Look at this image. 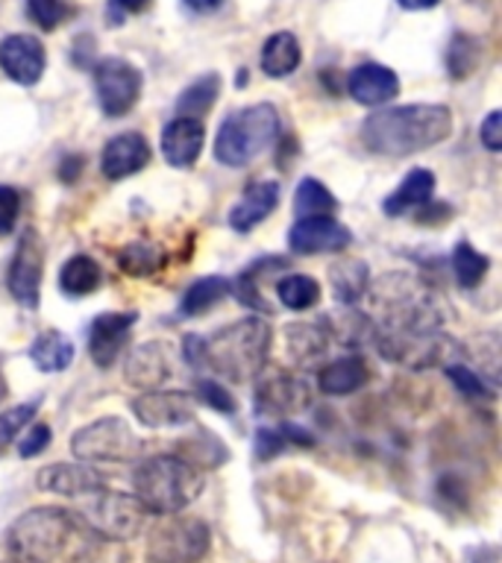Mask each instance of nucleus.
<instances>
[{
  "instance_id": "nucleus-1",
  "label": "nucleus",
  "mask_w": 502,
  "mask_h": 563,
  "mask_svg": "<svg viewBox=\"0 0 502 563\" xmlns=\"http://www.w3.org/2000/svg\"><path fill=\"white\" fill-rule=\"evenodd\" d=\"M100 545V537L79 519L77 510L42 505L21 514L7 531L12 563H83Z\"/></svg>"
},
{
  "instance_id": "nucleus-2",
  "label": "nucleus",
  "mask_w": 502,
  "mask_h": 563,
  "mask_svg": "<svg viewBox=\"0 0 502 563\" xmlns=\"http://www.w3.org/2000/svg\"><path fill=\"white\" fill-rule=\"evenodd\" d=\"M273 332L262 317H244L215 334H185L183 358L194 373H215L227 382H250L268 367Z\"/></svg>"
},
{
  "instance_id": "nucleus-3",
  "label": "nucleus",
  "mask_w": 502,
  "mask_h": 563,
  "mask_svg": "<svg viewBox=\"0 0 502 563\" xmlns=\"http://www.w3.org/2000/svg\"><path fill=\"white\" fill-rule=\"evenodd\" d=\"M452 135V112L444 103L391 106L361 123V144L376 156L403 158Z\"/></svg>"
},
{
  "instance_id": "nucleus-4",
  "label": "nucleus",
  "mask_w": 502,
  "mask_h": 563,
  "mask_svg": "<svg viewBox=\"0 0 502 563\" xmlns=\"http://www.w3.org/2000/svg\"><path fill=\"white\" fill-rule=\"evenodd\" d=\"M364 297L376 332H440V299L412 273H388L370 282Z\"/></svg>"
},
{
  "instance_id": "nucleus-5",
  "label": "nucleus",
  "mask_w": 502,
  "mask_h": 563,
  "mask_svg": "<svg viewBox=\"0 0 502 563\" xmlns=\"http://www.w3.org/2000/svg\"><path fill=\"white\" fill-rule=\"evenodd\" d=\"M203 473L179 455H150L132 473V496L141 501V508L159 517L179 514L192 501L200 499Z\"/></svg>"
},
{
  "instance_id": "nucleus-6",
  "label": "nucleus",
  "mask_w": 502,
  "mask_h": 563,
  "mask_svg": "<svg viewBox=\"0 0 502 563\" xmlns=\"http://www.w3.org/2000/svg\"><path fill=\"white\" fill-rule=\"evenodd\" d=\"M280 135V112L273 103H253L238 109L220 123L215 139V158L227 167H244L259 158Z\"/></svg>"
},
{
  "instance_id": "nucleus-7",
  "label": "nucleus",
  "mask_w": 502,
  "mask_h": 563,
  "mask_svg": "<svg viewBox=\"0 0 502 563\" xmlns=\"http://www.w3.org/2000/svg\"><path fill=\"white\" fill-rule=\"evenodd\" d=\"M70 452L83 464H127L144 452V440L121 417H100L74 431Z\"/></svg>"
},
{
  "instance_id": "nucleus-8",
  "label": "nucleus",
  "mask_w": 502,
  "mask_h": 563,
  "mask_svg": "<svg viewBox=\"0 0 502 563\" xmlns=\"http://www.w3.org/2000/svg\"><path fill=\"white\" fill-rule=\"evenodd\" d=\"M77 514L100 540H132L148 517V510L141 508L135 496L109 490V487L83 496Z\"/></svg>"
},
{
  "instance_id": "nucleus-9",
  "label": "nucleus",
  "mask_w": 502,
  "mask_h": 563,
  "mask_svg": "<svg viewBox=\"0 0 502 563\" xmlns=\"http://www.w3.org/2000/svg\"><path fill=\"white\" fill-rule=\"evenodd\" d=\"M211 545L209 526L197 517L171 514L153 526L148 540L150 563H200Z\"/></svg>"
},
{
  "instance_id": "nucleus-10",
  "label": "nucleus",
  "mask_w": 502,
  "mask_h": 563,
  "mask_svg": "<svg viewBox=\"0 0 502 563\" xmlns=\"http://www.w3.org/2000/svg\"><path fill=\"white\" fill-rule=\"evenodd\" d=\"M91 77H95L97 106L106 118H123L127 112H132V106L139 103L144 77L132 62L121 59V56L97 59L91 65Z\"/></svg>"
},
{
  "instance_id": "nucleus-11",
  "label": "nucleus",
  "mask_w": 502,
  "mask_h": 563,
  "mask_svg": "<svg viewBox=\"0 0 502 563\" xmlns=\"http://www.w3.org/2000/svg\"><path fill=\"white\" fill-rule=\"evenodd\" d=\"M312 390L299 376L288 369H262L255 382L253 408L259 417H273V420H288L294 413L306 411Z\"/></svg>"
},
{
  "instance_id": "nucleus-12",
  "label": "nucleus",
  "mask_w": 502,
  "mask_h": 563,
  "mask_svg": "<svg viewBox=\"0 0 502 563\" xmlns=\"http://www.w3.org/2000/svg\"><path fill=\"white\" fill-rule=\"evenodd\" d=\"M42 279H44V244L35 229H26L18 238L15 253L7 267V288L15 297L18 306L35 311L42 302Z\"/></svg>"
},
{
  "instance_id": "nucleus-13",
  "label": "nucleus",
  "mask_w": 502,
  "mask_h": 563,
  "mask_svg": "<svg viewBox=\"0 0 502 563\" xmlns=\"http://www.w3.org/2000/svg\"><path fill=\"white\" fill-rule=\"evenodd\" d=\"M373 343H376L382 358L412 369H426L432 364H440L444 355L456 350L444 338V332H376Z\"/></svg>"
},
{
  "instance_id": "nucleus-14",
  "label": "nucleus",
  "mask_w": 502,
  "mask_h": 563,
  "mask_svg": "<svg viewBox=\"0 0 502 563\" xmlns=\"http://www.w3.org/2000/svg\"><path fill=\"white\" fill-rule=\"evenodd\" d=\"M135 320H139L135 311H106L95 317V323L88 329V355L97 367L109 369L123 358Z\"/></svg>"
},
{
  "instance_id": "nucleus-15",
  "label": "nucleus",
  "mask_w": 502,
  "mask_h": 563,
  "mask_svg": "<svg viewBox=\"0 0 502 563\" xmlns=\"http://www.w3.org/2000/svg\"><path fill=\"white\" fill-rule=\"evenodd\" d=\"M352 244V232L332 214L320 218H299L288 232L291 253L317 255V253H341Z\"/></svg>"
},
{
  "instance_id": "nucleus-16",
  "label": "nucleus",
  "mask_w": 502,
  "mask_h": 563,
  "mask_svg": "<svg viewBox=\"0 0 502 563\" xmlns=\"http://www.w3.org/2000/svg\"><path fill=\"white\" fill-rule=\"evenodd\" d=\"M47 68L44 44L30 33H12L0 42V70L18 86H35Z\"/></svg>"
},
{
  "instance_id": "nucleus-17",
  "label": "nucleus",
  "mask_w": 502,
  "mask_h": 563,
  "mask_svg": "<svg viewBox=\"0 0 502 563\" xmlns=\"http://www.w3.org/2000/svg\"><path fill=\"white\" fill-rule=\"evenodd\" d=\"M132 413L148 429H176L194 420V396L185 390H148L132 399Z\"/></svg>"
},
{
  "instance_id": "nucleus-18",
  "label": "nucleus",
  "mask_w": 502,
  "mask_h": 563,
  "mask_svg": "<svg viewBox=\"0 0 502 563\" xmlns=\"http://www.w3.org/2000/svg\"><path fill=\"white\" fill-rule=\"evenodd\" d=\"M153 150H150L148 139L141 132H121L114 135L100 153V174L109 183H121L127 176H135L139 170L150 165Z\"/></svg>"
},
{
  "instance_id": "nucleus-19",
  "label": "nucleus",
  "mask_w": 502,
  "mask_h": 563,
  "mask_svg": "<svg viewBox=\"0 0 502 563\" xmlns=\"http://www.w3.org/2000/svg\"><path fill=\"white\" fill-rule=\"evenodd\" d=\"M39 490L53 493V496H65V499H83L88 493L106 487L103 473H97L91 464H51L44 466L39 478Z\"/></svg>"
},
{
  "instance_id": "nucleus-20",
  "label": "nucleus",
  "mask_w": 502,
  "mask_h": 563,
  "mask_svg": "<svg viewBox=\"0 0 502 563\" xmlns=\"http://www.w3.org/2000/svg\"><path fill=\"white\" fill-rule=\"evenodd\" d=\"M171 352H174V346L165 341L141 343L127 355L123 378L141 390H156L159 385H165L171 378Z\"/></svg>"
},
{
  "instance_id": "nucleus-21",
  "label": "nucleus",
  "mask_w": 502,
  "mask_h": 563,
  "mask_svg": "<svg viewBox=\"0 0 502 563\" xmlns=\"http://www.w3.org/2000/svg\"><path fill=\"white\" fill-rule=\"evenodd\" d=\"M280 183L276 179H255L244 188V194L238 197V202L229 209V227L236 232H253L262 220L273 214V209L280 206Z\"/></svg>"
},
{
  "instance_id": "nucleus-22",
  "label": "nucleus",
  "mask_w": 502,
  "mask_h": 563,
  "mask_svg": "<svg viewBox=\"0 0 502 563\" xmlns=\"http://www.w3.org/2000/svg\"><path fill=\"white\" fill-rule=\"evenodd\" d=\"M347 91L361 106H385L388 100H394L400 95V77L388 65L364 62V65L350 70Z\"/></svg>"
},
{
  "instance_id": "nucleus-23",
  "label": "nucleus",
  "mask_w": 502,
  "mask_h": 563,
  "mask_svg": "<svg viewBox=\"0 0 502 563\" xmlns=\"http://www.w3.org/2000/svg\"><path fill=\"white\" fill-rule=\"evenodd\" d=\"M206 126L194 118H174L162 130V156L171 167H192L203 153Z\"/></svg>"
},
{
  "instance_id": "nucleus-24",
  "label": "nucleus",
  "mask_w": 502,
  "mask_h": 563,
  "mask_svg": "<svg viewBox=\"0 0 502 563\" xmlns=\"http://www.w3.org/2000/svg\"><path fill=\"white\" fill-rule=\"evenodd\" d=\"M435 174L426 170V167H414L412 174L405 176L400 188H396L385 202H382V211L388 218H400V214H408L412 209H423L429 206V200L435 197Z\"/></svg>"
},
{
  "instance_id": "nucleus-25",
  "label": "nucleus",
  "mask_w": 502,
  "mask_h": 563,
  "mask_svg": "<svg viewBox=\"0 0 502 563\" xmlns=\"http://www.w3.org/2000/svg\"><path fill=\"white\" fill-rule=\"evenodd\" d=\"M368 382V364L359 355H341L317 373V390L326 396H350Z\"/></svg>"
},
{
  "instance_id": "nucleus-26",
  "label": "nucleus",
  "mask_w": 502,
  "mask_h": 563,
  "mask_svg": "<svg viewBox=\"0 0 502 563\" xmlns=\"http://www.w3.org/2000/svg\"><path fill=\"white\" fill-rule=\"evenodd\" d=\"M303 62V47L294 33H273L268 42L262 44V70L268 77L282 79L291 77Z\"/></svg>"
},
{
  "instance_id": "nucleus-27",
  "label": "nucleus",
  "mask_w": 502,
  "mask_h": 563,
  "mask_svg": "<svg viewBox=\"0 0 502 563\" xmlns=\"http://www.w3.org/2000/svg\"><path fill=\"white\" fill-rule=\"evenodd\" d=\"M285 343H288V355L299 367H315L329 350V334L320 323H294L285 329Z\"/></svg>"
},
{
  "instance_id": "nucleus-28",
  "label": "nucleus",
  "mask_w": 502,
  "mask_h": 563,
  "mask_svg": "<svg viewBox=\"0 0 502 563\" xmlns=\"http://www.w3.org/2000/svg\"><path fill=\"white\" fill-rule=\"evenodd\" d=\"M103 285V267L91 255H70L59 271V288L65 297H88Z\"/></svg>"
},
{
  "instance_id": "nucleus-29",
  "label": "nucleus",
  "mask_w": 502,
  "mask_h": 563,
  "mask_svg": "<svg viewBox=\"0 0 502 563\" xmlns=\"http://www.w3.org/2000/svg\"><path fill=\"white\" fill-rule=\"evenodd\" d=\"M332 294L341 306H359L370 285V267L359 258H341L329 267Z\"/></svg>"
},
{
  "instance_id": "nucleus-30",
  "label": "nucleus",
  "mask_w": 502,
  "mask_h": 563,
  "mask_svg": "<svg viewBox=\"0 0 502 563\" xmlns=\"http://www.w3.org/2000/svg\"><path fill=\"white\" fill-rule=\"evenodd\" d=\"M74 341H70L65 332H42L30 346V361H33L35 367L42 369V373H62V369L70 367V361H74Z\"/></svg>"
},
{
  "instance_id": "nucleus-31",
  "label": "nucleus",
  "mask_w": 502,
  "mask_h": 563,
  "mask_svg": "<svg viewBox=\"0 0 502 563\" xmlns=\"http://www.w3.org/2000/svg\"><path fill=\"white\" fill-rule=\"evenodd\" d=\"M232 294V285L223 276H203L188 285V290L179 299V314L183 317H200L218 306L220 299Z\"/></svg>"
},
{
  "instance_id": "nucleus-32",
  "label": "nucleus",
  "mask_w": 502,
  "mask_h": 563,
  "mask_svg": "<svg viewBox=\"0 0 502 563\" xmlns=\"http://www.w3.org/2000/svg\"><path fill=\"white\" fill-rule=\"evenodd\" d=\"M114 262L127 276H139V279H148V276H156L162 267L167 264V253L162 246L148 244V241H135V244L121 246L114 253Z\"/></svg>"
},
{
  "instance_id": "nucleus-33",
  "label": "nucleus",
  "mask_w": 502,
  "mask_h": 563,
  "mask_svg": "<svg viewBox=\"0 0 502 563\" xmlns=\"http://www.w3.org/2000/svg\"><path fill=\"white\" fill-rule=\"evenodd\" d=\"M218 95V74H203V77L194 79L192 86L179 95V100H176V118H194V121H200V118H206V114L211 112V106H215Z\"/></svg>"
},
{
  "instance_id": "nucleus-34",
  "label": "nucleus",
  "mask_w": 502,
  "mask_h": 563,
  "mask_svg": "<svg viewBox=\"0 0 502 563\" xmlns=\"http://www.w3.org/2000/svg\"><path fill=\"white\" fill-rule=\"evenodd\" d=\"M335 209H338V200H335L332 191H329L320 179L306 176V179L297 185V197H294V211H297V218H320V214H329V211Z\"/></svg>"
},
{
  "instance_id": "nucleus-35",
  "label": "nucleus",
  "mask_w": 502,
  "mask_h": 563,
  "mask_svg": "<svg viewBox=\"0 0 502 563\" xmlns=\"http://www.w3.org/2000/svg\"><path fill=\"white\" fill-rule=\"evenodd\" d=\"M276 297L291 311H306L320 299V285L306 273H291L276 282Z\"/></svg>"
},
{
  "instance_id": "nucleus-36",
  "label": "nucleus",
  "mask_w": 502,
  "mask_h": 563,
  "mask_svg": "<svg viewBox=\"0 0 502 563\" xmlns=\"http://www.w3.org/2000/svg\"><path fill=\"white\" fill-rule=\"evenodd\" d=\"M488 267H491L488 255L479 253L476 246H470L467 241L456 244V250H452V273H456V282L461 288H476L484 279Z\"/></svg>"
},
{
  "instance_id": "nucleus-37",
  "label": "nucleus",
  "mask_w": 502,
  "mask_h": 563,
  "mask_svg": "<svg viewBox=\"0 0 502 563\" xmlns=\"http://www.w3.org/2000/svg\"><path fill=\"white\" fill-rule=\"evenodd\" d=\"M479 56H482V44L479 38L467 33H458L452 35V44H449V53H447V68H449V77L452 79H465L470 77L479 65Z\"/></svg>"
},
{
  "instance_id": "nucleus-38",
  "label": "nucleus",
  "mask_w": 502,
  "mask_h": 563,
  "mask_svg": "<svg viewBox=\"0 0 502 563\" xmlns=\"http://www.w3.org/2000/svg\"><path fill=\"white\" fill-rule=\"evenodd\" d=\"M26 18L44 33H53L74 18V7L68 0H26Z\"/></svg>"
},
{
  "instance_id": "nucleus-39",
  "label": "nucleus",
  "mask_w": 502,
  "mask_h": 563,
  "mask_svg": "<svg viewBox=\"0 0 502 563\" xmlns=\"http://www.w3.org/2000/svg\"><path fill=\"white\" fill-rule=\"evenodd\" d=\"M447 376L456 385L458 394H465L467 399H493V387L473 367H467V364H449Z\"/></svg>"
},
{
  "instance_id": "nucleus-40",
  "label": "nucleus",
  "mask_w": 502,
  "mask_h": 563,
  "mask_svg": "<svg viewBox=\"0 0 502 563\" xmlns=\"http://www.w3.org/2000/svg\"><path fill=\"white\" fill-rule=\"evenodd\" d=\"M39 408H42V399H33V402L15 405V408L0 413V443H12L35 420Z\"/></svg>"
},
{
  "instance_id": "nucleus-41",
  "label": "nucleus",
  "mask_w": 502,
  "mask_h": 563,
  "mask_svg": "<svg viewBox=\"0 0 502 563\" xmlns=\"http://www.w3.org/2000/svg\"><path fill=\"white\" fill-rule=\"evenodd\" d=\"M197 399L209 405L211 411H220V413H236V399L229 394L227 387L220 385L218 378H209V376H200L197 378Z\"/></svg>"
},
{
  "instance_id": "nucleus-42",
  "label": "nucleus",
  "mask_w": 502,
  "mask_h": 563,
  "mask_svg": "<svg viewBox=\"0 0 502 563\" xmlns=\"http://www.w3.org/2000/svg\"><path fill=\"white\" fill-rule=\"evenodd\" d=\"M21 214V191L12 185H0V235H9Z\"/></svg>"
},
{
  "instance_id": "nucleus-43",
  "label": "nucleus",
  "mask_w": 502,
  "mask_h": 563,
  "mask_svg": "<svg viewBox=\"0 0 502 563\" xmlns=\"http://www.w3.org/2000/svg\"><path fill=\"white\" fill-rule=\"evenodd\" d=\"M285 446H291L288 438H285V429L282 426H264V429H259V434H255V455L262 457V461H271V457H276Z\"/></svg>"
},
{
  "instance_id": "nucleus-44",
  "label": "nucleus",
  "mask_w": 502,
  "mask_h": 563,
  "mask_svg": "<svg viewBox=\"0 0 502 563\" xmlns=\"http://www.w3.org/2000/svg\"><path fill=\"white\" fill-rule=\"evenodd\" d=\"M51 426L44 422H30V431L24 434V440L18 443V455L21 457H35L42 455L44 449L51 446Z\"/></svg>"
},
{
  "instance_id": "nucleus-45",
  "label": "nucleus",
  "mask_w": 502,
  "mask_h": 563,
  "mask_svg": "<svg viewBox=\"0 0 502 563\" xmlns=\"http://www.w3.org/2000/svg\"><path fill=\"white\" fill-rule=\"evenodd\" d=\"M479 139H482V144L491 153H500L502 150V112L500 109H493L488 118L482 121V126H479Z\"/></svg>"
},
{
  "instance_id": "nucleus-46",
  "label": "nucleus",
  "mask_w": 502,
  "mask_h": 563,
  "mask_svg": "<svg viewBox=\"0 0 502 563\" xmlns=\"http://www.w3.org/2000/svg\"><path fill=\"white\" fill-rule=\"evenodd\" d=\"M150 7V0H109V21L118 26L127 15H139Z\"/></svg>"
},
{
  "instance_id": "nucleus-47",
  "label": "nucleus",
  "mask_w": 502,
  "mask_h": 563,
  "mask_svg": "<svg viewBox=\"0 0 502 563\" xmlns=\"http://www.w3.org/2000/svg\"><path fill=\"white\" fill-rule=\"evenodd\" d=\"M83 165H86V158L79 156V153H68V156L62 158V165L56 167V174L65 185H74L83 176Z\"/></svg>"
},
{
  "instance_id": "nucleus-48",
  "label": "nucleus",
  "mask_w": 502,
  "mask_h": 563,
  "mask_svg": "<svg viewBox=\"0 0 502 563\" xmlns=\"http://www.w3.org/2000/svg\"><path fill=\"white\" fill-rule=\"evenodd\" d=\"M183 3L197 15H209V12H218L223 7V0H183Z\"/></svg>"
},
{
  "instance_id": "nucleus-49",
  "label": "nucleus",
  "mask_w": 502,
  "mask_h": 563,
  "mask_svg": "<svg viewBox=\"0 0 502 563\" xmlns=\"http://www.w3.org/2000/svg\"><path fill=\"white\" fill-rule=\"evenodd\" d=\"M400 7L408 9V12H423V9H435L440 0H396Z\"/></svg>"
},
{
  "instance_id": "nucleus-50",
  "label": "nucleus",
  "mask_w": 502,
  "mask_h": 563,
  "mask_svg": "<svg viewBox=\"0 0 502 563\" xmlns=\"http://www.w3.org/2000/svg\"><path fill=\"white\" fill-rule=\"evenodd\" d=\"M9 396V385H7V376H3V369H0V402Z\"/></svg>"
}]
</instances>
